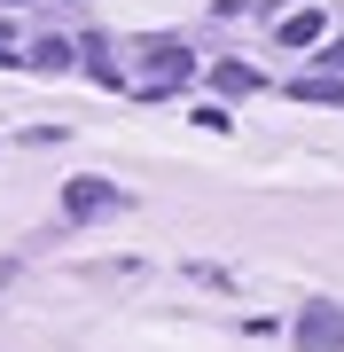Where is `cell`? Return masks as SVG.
Here are the masks:
<instances>
[{"instance_id":"6da1fadb","label":"cell","mask_w":344,"mask_h":352,"mask_svg":"<svg viewBox=\"0 0 344 352\" xmlns=\"http://www.w3.org/2000/svg\"><path fill=\"white\" fill-rule=\"evenodd\" d=\"M297 344H306V352H344V305L313 298L306 314H297Z\"/></svg>"},{"instance_id":"7a4b0ae2","label":"cell","mask_w":344,"mask_h":352,"mask_svg":"<svg viewBox=\"0 0 344 352\" xmlns=\"http://www.w3.org/2000/svg\"><path fill=\"white\" fill-rule=\"evenodd\" d=\"M117 204H126V196H117L110 180H71V188H63V212L71 219H110Z\"/></svg>"},{"instance_id":"3957f363","label":"cell","mask_w":344,"mask_h":352,"mask_svg":"<svg viewBox=\"0 0 344 352\" xmlns=\"http://www.w3.org/2000/svg\"><path fill=\"white\" fill-rule=\"evenodd\" d=\"M321 39V8H297V16H282V47H313Z\"/></svg>"},{"instance_id":"277c9868","label":"cell","mask_w":344,"mask_h":352,"mask_svg":"<svg viewBox=\"0 0 344 352\" xmlns=\"http://www.w3.org/2000/svg\"><path fill=\"white\" fill-rule=\"evenodd\" d=\"M211 87H219V94H251L258 71H251V63H211Z\"/></svg>"},{"instance_id":"5b68a950","label":"cell","mask_w":344,"mask_h":352,"mask_svg":"<svg viewBox=\"0 0 344 352\" xmlns=\"http://www.w3.org/2000/svg\"><path fill=\"white\" fill-rule=\"evenodd\" d=\"M149 63H157V71H165V87H172V78H180V71H188V55H180V47H165V39H157V47H149Z\"/></svg>"},{"instance_id":"8992f818","label":"cell","mask_w":344,"mask_h":352,"mask_svg":"<svg viewBox=\"0 0 344 352\" xmlns=\"http://www.w3.org/2000/svg\"><path fill=\"white\" fill-rule=\"evenodd\" d=\"M321 71H344V39H329V47H321Z\"/></svg>"}]
</instances>
